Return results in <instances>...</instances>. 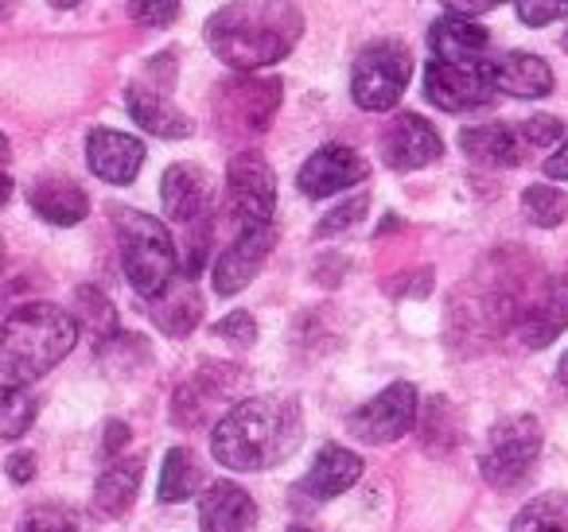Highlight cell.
<instances>
[{
    "label": "cell",
    "mask_w": 568,
    "mask_h": 532,
    "mask_svg": "<svg viewBox=\"0 0 568 532\" xmlns=\"http://www.w3.org/2000/svg\"><path fill=\"white\" fill-rule=\"evenodd\" d=\"M203 35L230 71H265L293 55L304 35V12L296 0H230L206 20Z\"/></svg>",
    "instance_id": "1"
},
{
    "label": "cell",
    "mask_w": 568,
    "mask_h": 532,
    "mask_svg": "<svg viewBox=\"0 0 568 532\" xmlns=\"http://www.w3.org/2000/svg\"><path fill=\"white\" fill-rule=\"evenodd\" d=\"M304 436L301 405L288 397H250L211 431V454L226 470H268L296 451Z\"/></svg>",
    "instance_id": "2"
},
{
    "label": "cell",
    "mask_w": 568,
    "mask_h": 532,
    "mask_svg": "<svg viewBox=\"0 0 568 532\" xmlns=\"http://www.w3.org/2000/svg\"><path fill=\"white\" fill-rule=\"evenodd\" d=\"M79 319L55 304H24L4 319L0 342V381L4 389H24L28 381L55 369L79 342Z\"/></svg>",
    "instance_id": "3"
},
{
    "label": "cell",
    "mask_w": 568,
    "mask_h": 532,
    "mask_svg": "<svg viewBox=\"0 0 568 532\" xmlns=\"http://www.w3.org/2000/svg\"><path fill=\"white\" fill-rule=\"evenodd\" d=\"M113 229L121 245V268H125L129 288L141 299H160L180 276V253L164 222L133 206H113Z\"/></svg>",
    "instance_id": "4"
},
{
    "label": "cell",
    "mask_w": 568,
    "mask_h": 532,
    "mask_svg": "<svg viewBox=\"0 0 568 532\" xmlns=\"http://www.w3.org/2000/svg\"><path fill=\"white\" fill-rule=\"evenodd\" d=\"M409 74H413L409 48L397 40H378L358 51L355 66H351V98L358 102V110L386 113L402 102L405 86H409Z\"/></svg>",
    "instance_id": "5"
},
{
    "label": "cell",
    "mask_w": 568,
    "mask_h": 532,
    "mask_svg": "<svg viewBox=\"0 0 568 532\" xmlns=\"http://www.w3.org/2000/svg\"><path fill=\"white\" fill-rule=\"evenodd\" d=\"M541 443H545L541 423L529 412L498 420L495 428L487 431V443H483V454H479V470H483V478H487V485H495V490H514V485H521V478L529 474V467H534L537 454H541Z\"/></svg>",
    "instance_id": "6"
},
{
    "label": "cell",
    "mask_w": 568,
    "mask_h": 532,
    "mask_svg": "<svg viewBox=\"0 0 568 532\" xmlns=\"http://www.w3.org/2000/svg\"><path fill=\"white\" fill-rule=\"evenodd\" d=\"M245 389V369L242 366H203L199 374H191L187 381L175 389L172 397V423L175 428H203L206 420L222 412V408L242 405ZM226 416V412H222Z\"/></svg>",
    "instance_id": "7"
},
{
    "label": "cell",
    "mask_w": 568,
    "mask_h": 532,
    "mask_svg": "<svg viewBox=\"0 0 568 532\" xmlns=\"http://www.w3.org/2000/svg\"><path fill=\"white\" fill-rule=\"evenodd\" d=\"M276 206V175L261 152L245 149L226 167V214L237 229L273 226Z\"/></svg>",
    "instance_id": "8"
},
{
    "label": "cell",
    "mask_w": 568,
    "mask_h": 532,
    "mask_svg": "<svg viewBox=\"0 0 568 532\" xmlns=\"http://www.w3.org/2000/svg\"><path fill=\"white\" fill-rule=\"evenodd\" d=\"M281 82L276 79H230L214 94V125H222L230 136H257L268 129L273 113L281 110Z\"/></svg>",
    "instance_id": "9"
},
{
    "label": "cell",
    "mask_w": 568,
    "mask_h": 532,
    "mask_svg": "<svg viewBox=\"0 0 568 532\" xmlns=\"http://www.w3.org/2000/svg\"><path fill=\"white\" fill-rule=\"evenodd\" d=\"M495 82L487 63H444L433 59L425 66V98L444 113H471L495 102Z\"/></svg>",
    "instance_id": "10"
},
{
    "label": "cell",
    "mask_w": 568,
    "mask_h": 532,
    "mask_svg": "<svg viewBox=\"0 0 568 532\" xmlns=\"http://www.w3.org/2000/svg\"><path fill=\"white\" fill-rule=\"evenodd\" d=\"M417 420H420L417 389L409 381H394L389 389H382L378 397L366 400L351 416V436L363 439V443H394L405 431H413Z\"/></svg>",
    "instance_id": "11"
},
{
    "label": "cell",
    "mask_w": 568,
    "mask_h": 532,
    "mask_svg": "<svg viewBox=\"0 0 568 532\" xmlns=\"http://www.w3.org/2000/svg\"><path fill=\"white\" fill-rule=\"evenodd\" d=\"M273 245H276V226L237 229L234 242H230L211 265L214 291H219V296H237L242 288H250V280H257V273L265 268Z\"/></svg>",
    "instance_id": "12"
},
{
    "label": "cell",
    "mask_w": 568,
    "mask_h": 532,
    "mask_svg": "<svg viewBox=\"0 0 568 532\" xmlns=\"http://www.w3.org/2000/svg\"><path fill=\"white\" fill-rule=\"evenodd\" d=\"M568 327V273H557L526 291V304L518 315V335L529 350H545L557 342Z\"/></svg>",
    "instance_id": "13"
},
{
    "label": "cell",
    "mask_w": 568,
    "mask_h": 532,
    "mask_svg": "<svg viewBox=\"0 0 568 532\" xmlns=\"http://www.w3.org/2000/svg\"><path fill=\"white\" fill-rule=\"evenodd\" d=\"M366 175H371V164L355 149H347V144H324V149H316L304 160L301 175H296V187L308 198H332L339 191L363 183Z\"/></svg>",
    "instance_id": "14"
},
{
    "label": "cell",
    "mask_w": 568,
    "mask_h": 532,
    "mask_svg": "<svg viewBox=\"0 0 568 532\" xmlns=\"http://www.w3.org/2000/svg\"><path fill=\"white\" fill-rule=\"evenodd\" d=\"M444 156V141L420 113H397L382 136V160L394 172H420Z\"/></svg>",
    "instance_id": "15"
},
{
    "label": "cell",
    "mask_w": 568,
    "mask_h": 532,
    "mask_svg": "<svg viewBox=\"0 0 568 532\" xmlns=\"http://www.w3.org/2000/svg\"><path fill=\"white\" fill-rule=\"evenodd\" d=\"M160 198H164V211L180 226H203L211 222L214 206V180L199 164H172L160 180Z\"/></svg>",
    "instance_id": "16"
},
{
    "label": "cell",
    "mask_w": 568,
    "mask_h": 532,
    "mask_svg": "<svg viewBox=\"0 0 568 532\" xmlns=\"http://www.w3.org/2000/svg\"><path fill=\"white\" fill-rule=\"evenodd\" d=\"M199 532H257V501L230 478H219L199 498Z\"/></svg>",
    "instance_id": "17"
},
{
    "label": "cell",
    "mask_w": 568,
    "mask_h": 532,
    "mask_svg": "<svg viewBox=\"0 0 568 532\" xmlns=\"http://www.w3.org/2000/svg\"><path fill=\"white\" fill-rule=\"evenodd\" d=\"M87 164L98 180L113 183V187H125L141 172L144 144L129 133H118V129H94L87 136Z\"/></svg>",
    "instance_id": "18"
},
{
    "label": "cell",
    "mask_w": 568,
    "mask_h": 532,
    "mask_svg": "<svg viewBox=\"0 0 568 532\" xmlns=\"http://www.w3.org/2000/svg\"><path fill=\"white\" fill-rule=\"evenodd\" d=\"M459 149H464L467 160H475L483 167H518L534 152L526 144V136H521V125H503V121L464 129L459 133Z\"/></svg>",
    "instance_id": "19"
},
{
    "label": "cell",
    "mask_w": 568,
    "mask_h": 532,
    "mask_svg": "<svg viewBox=\"0 0 568 532\" xmlns=\"http://www.w3.org/2000/svg\"><path fill=\"white\" fill-rule=\"evenodd\" d=\"M428 51L444 63H487L490 59V32L471 17H440L428 28Z\"/></svg>",
    "instance_id": "20"
},
{
    "label": "cell",
    "mask_w": 568,
    "mask_h": 532,
    "mask_svg": "<svg viewBox=\"0 0 568 532\" xmlns=\"http://www.w3.org/2000/svg\"><path fill=\"white\" fill-rule=\"evenodd\" d=\"M358 478H363V459L339 443H324L316 451V459H312V470L304 474V482L296 485V493L308 501H332L343 490H351Z\"/></svg>",
    "instance_id": "21"
},
{
    "label": "cell",
    "mask_w": 568,
    "mask_h": 532,
    "mask_svg": "<svg viewBox=\"0 0 568 532\" xmlns=\"http://www.w3.org/2000/svg\"><path fill=\"white\" fill-rule=\"evenodd\" d=\"M125 105L133 113V121L144 129V133L160 136V141H183V136L195 133V121L187 113H180L172 102H168L164 90L149 86V82H129L125 90Z\"/></svg>",
    "instance_id": "22"
},
{
    "label": "cell",
    "mask_w": 568,
    "mask_h": 532,
    "mask_svg": "<svg viewBox=\"0 0 568 532\" xmlns=\"http://www.w3.org/2000/svg\"><path fill=\"white\" fill-rule=\"evenodd\" d=\"M141 478H144V454H121L110 459L105 470L94 482V513L105 521H118L133 509L136 493H141Z\"/></svg>",
    "instance_id": "23"
},
{
    "label": "cell",
    "mask_w": 568,
    "mask_h": 532,
    "mask_svg": "<svg viewBox=\"0 0 568 532\" xmlns=\"http://www.w3.org/2000/svg\"><path fill=\"white\" fill-rule=\"evenodd\" d=\"M490 82L498 94L510 98H545L552 90V71L545 59L526 55V51H498L487 59Z\"/></svg>",
    "instance_id": "24"
},
{
    "label": "cell",
    "mask_w": 568,
    "mask_h": 532,
    "mask_svg": "<svg viewBox=\"0 0 568 532\" xmlns=\"http://www.w3.org/2000/svg\"><path fill=\"white\" fill-rule=\"evenodd\" d=\"M28 203H32V211L40 214L43 222H51V226H79L90 214L87 191L71 180H59V175H48V180L36 183V187L28 191Z\"/></svg>",
    "instance_id": "25"
},
{
    "label": "cell",
    "mask_w": 568,
    "mask_h": 532,
    "mask_svg": "<svg viewBox=\"0 0 568 532\" xmlns=\"http://www.w3.org/2000/svg\"><path fill=\"white\" fill-rule=\"evenodd\" d=\"M152 319H156V327L164 335L187 338L199 327V319H203V299L191 288V280H175L164 296L152 299Z\"/></svg>",
    "instance_id": "26"
},
{
    "label": "cell",
    "mask_w": 568,
    "mask_h": 532,
    "mask_svg": "<svg viewBox=\"0 0 568 532\" xmlns=\"http://www.w3.org/2000/svg\"><path fill=\"white\" fill-rule=\"evenodd\" d=\"M203 482V470H199L195 454L187 447H172L164 454V467H160V485H156V501L160 505H175V501H187L191 493Z\"/></svg>",
    "instance_id": "27"
},
{
    "label": "cell",
    "mask_w": 568,
    "mask_h": 532,
    "mask_svg": "<svg viewBox=\"0 0 568 532\" xmlns=\"http://www.w3.org/2000/svg\"><path fill=\"white\" fill-rule=\"evenodd\" d=\"M74 319H79V327L90 330L98 350H105L113 338H121L118 311H113L110 299H105L98 288H90V284H82V288L74 291Z\"/></svg>",
    "instance_id": "28"
},
{
    "label": "cell",
    "mask_w": 568,
    "mask_h": 532,
    "mask_svg": "<svg viewBox=\"0 0 568 532\" xmlns=\"http://www.w3.org/2000/svg\"><path fill=\"white\" fill-rule=\"evenodd\" d=\"M510 532H568V493H537L526 509L510 521Z\"/></svg>",
    "instance_id": "29"
},
{
    "label": "cell",
    "mask_w": 568,
    "mask_h": 532,
    "mask_svg": "<svg viewBox=\"0 0 568 532\" xmlns=\"http://www.w3.org/2000/svg\"><path fill=\"white\" fill-rule=\"evenodd\" d=\"M521 211L534 226L552 229L568 218V195L560 187H549V183H534V187L521 191Z\"/></svg>",
    "instance_id": "30"
},
{
    "label": "cell",
    "mask_w": 568,
    "mask_h": 532,
    "mask_svg": "<svg viewBox=\"0 0 568 532\" xmlns=\"http://www.w3.org/2000/svg\"><path fill=\"white\" fill-rule=\"evenodd\" d=\"M36 408L40 400L28 389H4V405H0V436L4 439H20L36 420Z\"/></svg>",
    "instance_id": "31"
},
{
    "label": "cell",
    "mask_w": 568,
    "mask_h": 532,
    "mask_svg": "<svg viewBox=\"0 0 568 532\" xmlns=\"http://www.w3.org/2000/svg\"><path fill=\"white\" fill-rule=\"evenodd\" d=\"M17 532H82V521L74 509L55 505V501H43V505L28 509V513L20 516Z\"/></svg>",
    "instance_id": "32"
},
{
    "label": "cell",
    "mask_w": 568,
    "mask_h": 532,
    "mask_svg": "<svg viewBox=\"0 0 568 532\" xmlns=\"http://www.w3.org/2000/svg\"><path fill=\"white\" fill-rule=\"evenodd\" d=\"M420 439H425L428 447L440 443V451H448V447L456 443V423H452L448 400H440V397L428 400V408L420 412Z\"/></svg>",
    "instance_id": "33"
},
{
    "label": "cell",
    "mask_w": 568,
    "mask_h": 532,
    "mask_svg": "<svg viewBox=\"0 0 568 532\" xmlns=\"http://www.w3.org/2000/svg\"><path fill=\"white\" fill-rule=\"evenodd\" d=\"M366 211H371V198H366V195H351L347 203H339L332 214H324V222L316 226V234H320V237L347 234L351 226H358V222L366 218Z\"/></svg>",
    "instance_id": "34"
},
{
    "label": "cell",
    "mask_w": 568,
    "mask_h": 532,
    "mask_svg": "<svg viewBox=\"0 0 568 532\" xmlns=\"http://www.w3.org/2000/svg\"><path fill=\"white\" fill-rule=\"evenodd\" d=\"M518 9V20L526 28H545L557 24V20H568V0H514Z\"/></svg>",
    "instance_id": "35"
},
{
    "label": "cell",
    "mask_w": 568,
    "mask_h": 532,
    "mask_svg": "<svg viewBox=\"0 0 568 532\" xmlns=\"http://www.w3.org/2000/svg\"><path fill=\"white\" fill-rule=\"evenodd\" d=\"M521 125V136H526L529 149H549V144H560V133H565V125H560V117H552V113H534V117L518 121Z\"/></svg>",
    "instance_id": "36"
},
{
    "label": "cell",
    "mask_w": 568,
    "mask_h": 532,
    "mask_svg": "<svg viewBox=\"0 0 568 532\" xmlns=\"http://www.w3.org/2000/svg\"><path fill=\"white\" fill-rule=\"evenodd\" d=\"M129 12L144 28H168L180 17V0H129Z\"/></svg>",
    "instance_id": "37"
},
{
    "label": "cell",
    "mask_w": 568,
    "mask_h": 532,
    "mask_svg": "<svg viewBox=\"0 0 568 532\" xmlns=\"http://www.w3.org/2000/svg\"><path fill=\"white\" fill-rule=\"evenodd\" d=\"M214 335L226 338V342H234V346H253L257 342V323H253L250 311H234L214 327Z\"/></svg>",
    "instance_id": "38"
},
{
    "label": "cell",
    "mask_w": 568,
    "mask_h": 532,
    "mask_svg": "<svg viewBox=\"0 0 568 532\" xmlns=\"http://www.w3.org/2000/svg\"><path fill=\"white\" fill-rule=\"evenodd\" d=\"M444 9L456 12V17H483V12L498 9V4H506V0H440Z\"/></svg>",
    "instance_id": "39"
},
{
    "label": "cell",
    "mask_w": 568,
    "mask_h": 532,
    "mask_svg": "<svg viewBox=\"0 0 568 532\" xmlns=\"http://www.w3.org/2000/svg\"><path fill=\"white\" fill-rule=\"evenodd\" d=\"M545 175H549L552 183H568V136L557 144V152L545 160Z\"/></svg>",
    "instance_id": "40"
},
{
    "label": "cell",
    "mask_w": 568,
    "mask_h": 532,
    "mask_svg": "<svg viewBox=\"0 0 568 532\" xmlns=\"http://www.w3.org/2000/svg\"><path fill=\"white\" fill-rule=\"evenodd\" d=\"M129 436H133V431H129L125 423L113 420L110 428H105V454H110V459H121L125 447H129Z\"/></svg>",
    "instance_id": "41"
},
{
    "label": "cell",
    "mask_w": 568,
    "mask_h": 532,
    "mask_svg": "<svg viewBox=\"0 0 568 532\" xmlns=\"http://www.w3.org/2000/svg\"><path fill=\"white\" fill-rule=\"evenodd\" d=\"M9 474H12V482H17V485L32 482V478H36V459L28 451L9 454Z\"/></svg>",
    "instance_id": "42"
},
{
    "label": "cell",
    "mask_w": 568,
    "mask_h": 532,
    "mask_svg": "<svg viewBox=\"0 0 568 532\" xmlns=\"http://www.w3.org/2000/svg\"><path fill=\"white\" fill-rule=\"evenodd\" d=\"M557 381L568 385V350H565V358H560V366H557Z\"/></svg>",
    "instance_id": "43"
},
{
    "label": "cell",
    "mask_w": 568,
    "mask_h": 532,
    "mask_svg": "<svg viewBox=\"0 0 568 532\" xmlns=\"http://www.w3.org/2000/svg\"><path fill=\"white\" fill-rule=\"evenodd\" d=\"M51 9H74V4H82V0H48Z\"/></svg>",
    "instance_id": "44"
},
{
    "label": "cell",
    "mask_w": 568,
    "mask_h": 532,
    "mask_svg": "<svg viewBox=\"0 0 568 532\" xmlns=\"http://www.w3.org/2000/svg\"><path fill=\"white\" fill-rule=\"evenodd\" d=\"M560 43H565V51H568V32H565V40H560Z\"/></svg>",
    "instance_id": "45"
},
{
    "label": "cell",
    "mask_w": 568,
    "mask_h": 532,
    "mask_svg": "<svg viewBox=\"0 0 568 532\" xmlns=\"http://www.w3.org/2000/svg\"><path fill=\"white\" fill-rule=\"evenodd\" d=\"M288 532H308V529H288Z\"/></svg>",
    "instance_id": "46"
}]
</instances>
